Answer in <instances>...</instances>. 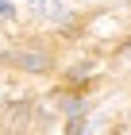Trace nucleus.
Listing matches in <instances>:
<instances>
[{
    "label": "nucleus",
    "instance_id": "2",
    "mask_svg": "<svg viewBox=\"0 0 131 135\" xmlns=\"http://www.w3.org/2000/svg\"><path fill=\"white\" fill-rule=\"evenodd\" d=\"M27 8L46 16V20H66V4L62 0H27Z\"/></svg>",
    "mask_w": 131,
    "mask_h": 135
},
{
    "label": "nucleus",
    "instance_id": "1",
    "mask_svg": "<svg viewBox=\"0 0 131 135\" xmlns=\"http://www.w3.org/2000/svg\"><path fill=\"white\" fill-rule=\"evenodd\" d=\"M12 62L20 66V70H31V73H46L50 62H46V54H35V50H23V54H8Z\"/></svg>",
    "mask_w": 131,
    "mask_h": 135
},
{
    "label": "nucleus",
    "instance_id": "3",
    "mask_svg": "<svg viewBox=\"0 0 131 135\" xmlns=\"http://www.w3.org/2000/svg\"><path fill=\"white\" fill-rule=\"evenodd\" d=\"M81 131H85V116L73 112V116H70V127H66V135H81Z\"/></svg>",
    "mask_w": 131,
    "mask_h": 135
}]
</instances>
